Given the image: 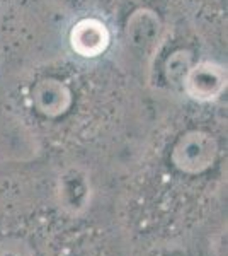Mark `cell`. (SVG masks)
Returning <instances> with one entry per match:
<instances>
[{
  "label": "cell",
  "instance_id": "1",
  "mask_svg": "<svg viewBox=\"0 0 228 256\" xmlns=\"http://www.w3.org/2000/svg\"><path fill=\"white\" fill-rule=\"evenodd\" d=\"M217 152V142L210 135L191 132L176 144L172 150V162L186 174H200L213 166Z\"/></svg>",
  "mask_w": 228,
  "mask_h": 256
},
{
  "label": "cell",
  "instance_id": "2",
  "mask_svg": "<svg viewBox=\"0 0 228 256\" xmlns=\"http://www.w3.org/2000/svg\"><path fill=\"white\" fill-rule=\"evenodd\" d=\"M73 48L80 55L94 56L101 53L107 44V31L104 24L85 19L73 30Z\"/></svg>",
  "mask_w": 228,
  "mask_h": 256
},
{
  "label": "cell",
  "instance_id": "3",
  "mask_svg": "<svg viewBox=\"0 0 228 256\" xmlns=\"http://www.w3.org/2000/svg\"><path fill=\"white\" fill-rule=\"evenodd\" d=\"M0 256H38L27 239L20 236L0 238Z\"/></svg>",
  "mask_w": 228,
  "mask_h": 256
}]
</instances>
